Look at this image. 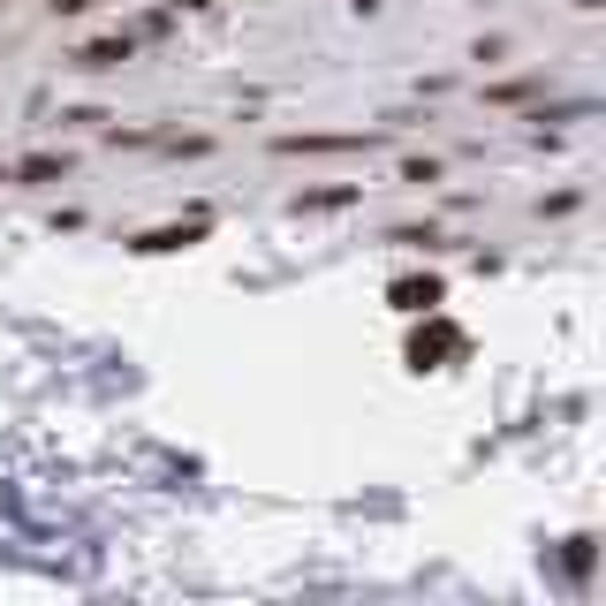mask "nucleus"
<instances>
[{"label": "nucleus", "mask_w": 606, "mask_h": 606, "mask_svg": "<svg viewBox=\"0 0 606 606\" xmlns=\"http://www.w3.org/2000/svg\"><path fill=\"white\" fill-rule=\"evenodd\" d=\"M448 349H462V341H455V326H425V334L410 341V364H417V372H433Z\"/></svg>", "instance_id": "f03ea898"}, {"label": "nucleus", "mask_w": 606, "mask_h": 606, "mask_svg": "<svg viewBox=\"0 0 606 606\" xmlns=\"http://www.w3.org/2000/svg\"><path fill=\"white\" fill-rule=\"evenodd\" d=\"M84 61H92V69H114V61H130V38H107V46H92Z\"/></svg>", "instance_id": "20e7f679"}, {"label": "nucleus", "mask_w": 606, "mask_h": 606, "mask_svg": "<svg viewBox=\"0 0 606 606\" xmlns=\"http://www.w3.org/2000/svg\"><path fill=\"white\" fill-rule=\"evenodd\" d=\"M174 8H190V0H174Z\"/></svg>", "instance_id": "39448f33"}, {"label": "nucleus", "mask_w": 606, "mask_h": 606, "mask_svg": "<svg viewBox=\"0 0 606 606\" xmlns=\"http://www.w3.org/2000/svg\"><path fill=\"white\" fill-rule=\"evenodd\" d=\"M197 235H205V220H190V228H152V235H137V251H182V243H197Z\"/></svg>", "instance_id": "7ed1b4c3"}, {"label": "nucleus", "mask_w": 606, "mask_h": 606, "mask_svg": "<svg viewBox=\"0 0 606 606\" xmlns=\"http://www.w3.org/2000/svg\"><path fill=\"white\" fill-rule=\"evenodd\" d=\"M0 182H8V174H0Z\"/></svg>", "instance_id": "423d86ee"}, {"label": "nucleus", "mask_w": 606, "mask_h": 606, "mask_svg": "<svg viewBox=\"0 0 606 606\" xmlns=\"http://www.w3.org/2000/svg\"><path fill=\"white\" fill-rule=\"evenodd\" d=\"M440 296H448V289H440L433 274H410V281H395V289H387V303H395V311H410V318H417V311L433 318V303H440Z\"/></svg>", "instance_id": "f257e3e1"}]
</instances>
